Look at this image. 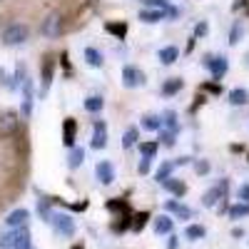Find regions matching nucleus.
Listing matches in <instances>:
<instances>
[{
  "label": "nucleus",
  "instance_id": "1",
  "mask_svg": "<svg viewBox=\"0 0 249 249\" xmlns=\"http://www.w3.org/2000/svg\"><path fill=\"white\" fill-rule=\"evenodd\" d=\"M28 37H30V28L25 23H10L0 33V43L5 48H20L28 43Z\"/></svg>",
  "mask_w": 249,
  "mask_h": 249
},
{
  "label": "nucleus",
  "instance_id": "2",
  "mask_svg": "<svg viewBox=\"0 0 249 249\" xmlns=\"http://www.w3.org/2000/svg\"><path fill=\"white\" fill-rule=\"evenodd\" d=\"M0 249H33L30 242V230L28 227H18L0 234Z\"/></svg>",
  "mask_w": 249,
  "mask_h": 249
},
{
  "label": "nucleus",
  "instance_id": "3",
  "mask_svg": "<svg viewBox=\"0 0 249 249\" xmlns=\"http://www.w3.org/2000/svg\"><path fill=\"white\" fill-rule=\"evenodd\" d=\"M62 30H65V15H62L60 10H50L43 20H40V35L48 37V40L60 37Z\"/></svg>",
  "mask_w": 249,
  "mask_h": 249
},
{
  "label": "nucleus",
  "instance_id": "4",
  "mask_svg": "<svg viewBox=\"0 0 249 249\" xmlns=\"http://www.w3.org/2000/svg\"><path fill=\"white\" fill-rule=\"evenodd\" d=\"M202 65H204L207 72L214 77V82H219L227 72H230V60H227L224 55H204Z\"/></svg>",
  "mask_w": 249,
  "mask_h": 249
},
{
  "label": "nucleus",
  "instance_id": "5",
  "mask_svg": "<svg viewBox=\"0 0 249 249\" xmlns=\"http://www.w3.org/2000/svg\"><path fill=\"white\" fill-rule=\"evenodd\" d=\"M144 82H147V77H144V72L135 65H124L122 68V85L127 88V90H137L142 88Z\"/></svg>",
  "mask_w": 249,
  "mask_h": 249
},
{
  "label": "nucleus",
  "instance_id": "6",
  "mask_svg": "<svg viewBox=\"0 0 249 249\" xmlns=\"http://www.w3.org/2000/svg\"><path fill=\"white\" fill-rule=\"evenodd\" d=\"M50 224L55 227V232L62 237H72L75 234V219L70 214H62V212H53Z\"/></svg>",
  "mask_w": 249,
  "mask_h": 249
},
{
  "label": "nucleus",
  "instance_id": "7",
  "mask_svg": "<svg viewBox=\"0 0 249 249\" xmlns=\"http://www.w3.org/2000/svg\"><path fill=\"white\" fill-rule=\"evenodd\" d=\"M20 127V115L13 110L0 112V137H13Z\"/></svg>",
  "mask_w": 249,
  "mask_h": 249
},
{
  "label": "nucleus",
  "instance_id": "8",
  "mask_svg": "<svg viewBox=\"0 0 249 249\" xmlns=\"http://www.w3.org/2000/svg\"><path fill=\"white\" fill-rule=\"evenodd\" d=\"M90 147H92V150H105V147H107V124H105V120H95Z\"/></svg>",
  "mask_w": 249,
  "mask_h": 249
},
{
  "label": "nucleus",
  "instance_id": "9",
  "mask_svg": "<svg viewBox=\"0 0 249 249\" xmlns=\"http://www.w3.org/2000/svg\"><path fill=\"white\" fill-rule=\"evenodd\" d=\"M227 195V179L224 182H219L217 187H212V190H207L204 195H202V204L207 207V210H214L217 207V202H222V197Z\"/></svg>",
  "mask_w": 249,
  "mask_h": 249
},
{
  "label": "nucleus",
  "instance_id": "10",
  "mask_svg": "<svg viewBox=\"0 0 249 249\" xmlns=\"http://www.w3.org/2000/svg\"><path fill=\"white\" fill-rule=\"evenodd\" d=\"M75 140H77V120L75 117H65V122H62V144H65L68 150H72Z\"/></svg>",
  "mask_w": 249,
  "mask_h": 249
},
{
  "label": "nucleus",
  "instance_id": "11",
  "mask_svg": "<svg viewBox=\"0 0 249 249\" xmlns=\"http://www.w3.org/2000/svg\"><path fill=\"white\" fill-rule=\"evenodd\" d=\"M95 177H97L100 184H112V182H115V167H112V162L100 160V162L95 164Z\"/></svg>",
  "mask_w": 249,
  "mask_h": 249
},
{
  "label": "nucleus",
  "instance_id": "12",
  "mask_svg": "<svg viewBox=\"0 0 249 249\" xmlns=\"http://www.w3.org/2000/svg\"><path fill=\"white\" fill-rule=\"evenodd\" d=\"M142 8H152V10H164L167 13V20H177L179 10L170 3V0H140Z\"/></svg>",
  "mask_w": 249,
  "mask_h": 249
},
{
  "label": "nucleus",
  "instance_id": "13",
  "mask_svg": "<svg viewBox=\"0 0 249 249\" xmlns=\"http://www.w3.org/2000/svg\"><path fill=\"white\" fill-rule=\"evenodd\" d=\"M28 219H30V212L25 210V207H18V210H13V212L5 217V227H8V230H18V227H28Z\"/></svg>",
  "mask_w": 249,
  "mask_h": 249
},
{
  "label": "nucleus",
  "instance_id": "14",
  "mask_svg": "<svg viewBox=\"0 0 249 249\" xmlns=\"http://www.w3.org/2000/svg\"><path fill=\"white\" fill-rule=\"evenodd\" d=\"M164 212H167V214H175L177 219H192V217H195V212H192L187 204H182L179 199H170V202H164Z\"/></svg>",
  "mask_w": 249,
  "mask_h": 249
},
{
  "label": "nucleus",
  "instance_id": "15",
  "mask_svg": "<svg viewBox=\"0 0 249 249\" xmlns=\"http://www.w3.org/2000/svg\"><path fill=\"white\" fill-rule=\"evenodd\" d=\"M152 230H155V234H160V237L172 234V230H175V219H172L167 212H162L160 217L152 219Z\"/></svg>",
  "mask_w": 249,
  "mask_h": 249
},
{
  "label": "nucleus",
  "instance_id": "16",
  "mask_svg": "<svg viewBox=\"0 0 249 249\" xmlns=\"http://www.w3.org/2000/svg\"><path fill=\"white\" fill-rule=\"evenodd\" d=\"M137 18H140V23H144V25H157V23H162V20H167V13L164 10H152V8H142Z\"/></svg>",
  "mask_w": 249,
  "mask_h": 249
},
{
  "label": "nucleus",
  "instance_id": "17",
  "mask_svg": "<svg viewBox=\"0 0 249 249\" xmlns=\"http://www.w3.org/2000/svg\"><path fill=\"white\" fill-rule=\"evenodd\" d=\"M140 127L144 132H160L164 124H162V115H155V112H147L140 117Z\"/></svg>",
  "mask_w": 249,
  "mask_h": 249
},
{
  "label": "nucleus",
  "instance_id": "18",
  "mask_svg": "<svg viewBox=\"0 0 249 249\" xmlns=\"http://www.w3.org/2000/svg\"><path fill=\"white\" fill-rule=\"evenodd\" d=\"M160 187H164V190H167L175 199H179V197H184L187 195V184L182 182V179H177V177H170V179H164Z\"/></svg>",
  "mask_w": 249,
  "mask_h": 249
},
{
  "label": "nucleus",
  "instance_id": "19",
  "mask_svg": "<svg viewBox=\"0 0 249 249\" xmlns=\"http://www.w3.org/2000/svg\"><path fill=\"white\" fill-rule=\"evenodd\" d=\"M53 75H55V60H53V57H45V62H43V70H40V80H43V95L50 90Z\"/></svg>",
  "mask_w": 249,
  "mask_h": 249
},
{
  "label": "nucleus",
  "instance_id": "20",
  "mask_svg": "<svg viewBox=\"0 0 249 249\" xmlns=\"http://www.w3.org/2000/svg\"><path fill=\"white\" fill-rule=\"evenodd\" d=\"M82 107H85V112H90V115H97V112L105 110V97L102 95H90V97H85Z\"/></svg>",
  "mask_w": 249,
  "mask_h": 249
},
{
  "label": "nucleus",
  "instance_id": "21",
  "mask_svg": "<svg viewBox=\"0 0 249 249\" xmlns=\"http://www.w3.org/2000/svg\"><path fill=\"white\" fill-rule=\"evenodd\" d=\"M157 57H160L162 65H175V62L179 60V48H175V45H164V48L157 53Z\"/></svg>",
  "mask_w": 249,
  "mask_h": 249
},
{
  "label": "nucleus",
  "instance_id": "22",
  "mask_svg": "<svg viewBox=\"0 0 249 249\" xmlns=\"http://www.w3.org/2000/svg\"><path fill=\"white\" fill-rule=\"evenodd\" d=\"M182 88H184V80L182 77H170V80L162 82V95L164 97H175Z\"/></svg>",
  "mask_w": 249,
  "mask_h": 249
},
{
  "label": "nucleus",
  "instance_id": "23",
  "mask_svg": "<svg viewBox=\"0 0 249 249\" xmlns=\"http://www.w3.org/2000/svg\"><path fill=\"white\" fill-rule=\"evenodd\" d=\"M175 170H177V162H175V160L162 162V164H160V170L155 172V182H157V184H162L164 179H170V177H172V172H175Z\"/></svg>",
  "mask_w": 249,
  "mask_h": 249
},
{
  "label": "nucleus",
  "instance_id": "24",
  "mask_svg": "<svg viewBox=\"0 0 249 249\" xmlns=\"http://www.w3.org/2000/svg\"><path fill=\"white\" fill-rule=\"evenodd\" d=\"M33 112V82L25 77L23 82V117H30Z\"/></svg>",
  "mask_w": 249,
  "mask_h": 249
},
{
  "label": "nucleus",
  "instance_id": "25",
  "mask_svg": "<svg viewBox=\"0 0 249 249\" xmlns=\"http://www.w3.org/2000/svg\"><path fill=\"white\" fill-rule=\"evenodd\" d=\"M105 33L115 35L117 40H124V35H127V23H124V20H110V23H105Z\"/></svg>",
  "mask_w": 249,
  "mask_h": 249
},
{
  "label": "nucleus",
  "instance_id": "26",
  "mask_svg": "<svg viewBox=\"0 0 249 249\" xmlns=\"http://www.w3.org/2000/svg\"><path fill=\"white\" fill-rule=\"evenodd\" d=\"M227 100H230L232 107H242V105H247V102H249V92L244 88H234V90H230Z\"/></svg>",
  "mask_w": 249,
  "mask_h": 249
},
{
  "label": "nucleus",
  "instance_id": "27",
  "mask_svg": "<svg viewBox=\"0 0 249 249\" xmlns=\"http://www.w3.org/2000/svg\"><path fill=\"white\" fill-rule=\"evenodd\" d=\"M135 144H140V127H127L122 135V150H132Z\"/></svg>",
  "mask_w": 249,
  "mask_h": 249
},
{
  "label": "nucleus",
  "instance_id": "28",
  "mask_svg": "<svg viewBox=\"0 0 249 249\" xmlns=\"http://www.w3.org/2000/svg\"><path fill=\"white\" fill-rule=\"evenodd\" d=\"M162 124H164V130H170V132H177L179 130V117L175 110H164L162 112Z\"/></svg>",
  "mask_w": 249,
  "mask_h": 249
},
{
  "label": "nucleus",
  "instance_id": "29",
  "mask_svg": "<svg viewBox=\"0 0 249 249\" xmlns=\"http://www.w3.org/2000/svg\"><path fill=\"white\" fill-rule=\"evenodd\" d=\"M82 57H85V62L90 68H102V53L97 48H85L82 50Z\"/></svg>",
  "mask_w": 249,
  "mask_h": 249
},
{
  "label": "nucleus",
  "instance_id": "30",
  "mask_svg": "<svg viewBox=\"0 0 249 249\" xmlns=\"http://www.w3.org/2000/svg\"><path fill=\"white\" fill-rule=\"evenodd\" d=\"M105 207H107L112 214H117V217H120V214H130V204L124 202V199H107Z\"/></svg>",
  "mask_w": 249,
  "mask_h": 249
},
{
  "label": "nucleus",
  "instance_id": "31",
  "mask_svg": "<svg viewBox=\"0 0 249 249\" xmlns=\"http://www.w3.org/2000/svg\"><path fill=\"white\" fill-rule=\"evenodd\" d=\"M227 214H230V219H234V222H237V219L249 217V202H237V204H232Z\"/></svg>",
  "mask_w": 249,
  "mask_h": 249
},
{
  "label": "nucleus",
  "instance_id": "32",
  "mask_svg": "<svg viewBox=\"0 0 249 249\" xmlns=\"http://www.w3.org/2000/svg\"><path fill=\"white\" fill-rule=\"evenodd\" d=\"M184 237L190 239V242H199L207 237V230L202 224H187V230H184Z\"/></svg>",
  "mask_w": 249,
  "mask_h": 249
},
{
  "label": "nucleus",
  "instance_id": "33",
  "mask_svg": "<svg viewBox=\"0 0 249 249\" xmlns=\"http://www.w3.org/2000/svg\"><path fill=\"white\" fill-rule=\"evenodd\" d=\"M140 152H142V157H152L155 160V155H157V150H160V142H155V140H140Z\"/></svg>",
  "mask_w": 249,
  "mask_h": 249
},
{
  "label": "nucleus",
  "instance_id": "34",
  "mask_svg": "<svg viewBox=\"0 0 249 249\" xmlns=\"http://www.w3.org/2000/svg\"><path fill=\"white\" fill-rule=\"evenodd\" d=\"M127 230H132V217H130V214H120V217L112 222V232H115V234H122V232H127Z\"/></svg>",
  "mask_w": 249,
  "mask_h": 249
},
{
  "label": "nucleus",
  "instance_id": "35",
  "mask_svg": "<svg viewBox=\"0 0 249 249\" xmlns=\"http://www.w3.org/2000/svg\"><path fill=\"white\" fill-rule=\"evenodd\" d=\"M242 35H244V20H234L232 30H230V45H239Z\"/></svg>",
  "mask_w": 249,
  "mask_h": 249
},
{
  "label": "nucleus",
  "instance_id": "36",
  "mask_svg": "<svg viewBox=\"0 0 249 249\" xmlns=\"http://www.w3.org/2000/svg\"><path fill=\"white\" fill-rule=\"evenodd\" d=\"M82 160H85V150H82V147H72L70 155H68V167L70 170H77L80 164H82Z\"/></svg>",
  "mask_w": 249,
  "mask_h": 249
},
{
  "label": "nucleus",
  "instance_id": "37",
  "mask_svg": "<svg viewBox=\"0 0 249 249\" xmlns=\"http://www.w3.org/2000/svg\"><path fill=\"white\" fill-rule=\"evenodd\" d=\"M150 219H152L150 212H137V214L132 217V232H142V230H144V224H147Z\"/></svg>",
  "mask_w": 249,
  "mask_h": 249
},
{
  "label": "nucleus",
  "instance_id": "38",
  "mask_svg": "<svg viewBox=\"0 0 249 249\" xmlns=\"http://www.w3.org/2000/svg\"><path fill=\"white\" fill-rule=\"evenodd\" d=\"M160 144H164V147H175L177 144V132H170V130H160Z\"/></svg>",
  "mask_w": 249,
  "mask_h": 249
},
{
  "label": "nucleus",
  "instance_id": "39",
  "mask_svg": "<svg viewBox=\"0 0 249 249\" xmlns=\"http://www.w3.org/2000/svg\"><path fill=\"white\" fill-rule=\"evenodd\" d=\"M150 170H152V157H142L137 164V175H150Z\"/></svg>",
  "mask_w": 249,
  "mask_h": 249
},
{
  "label": "nucleus",
  "instance_id": "40",
  "mask_svg": "<svg viewBox=\"0 0 249 249\" xmlns=\"http://www.w3.org/2000/svg\"><path fill=\"white\" fill-rule=\"evenodd\" d=\"M207 33H210V23H207V20H199V23L195 25V37H204Z\"/></svg>",
  "mask_w": 249,
  "mask_h": 249
},
{
  "label": "nucleus",
  "instance_id": "41",
  "mask_svg": "<svg viewBox=\"0 0 249 249\" xmlns=\"http://www.w3.org/2000/svg\"><path fill=\"white\" fill-rule=\"evenodd\" d=\"M195 172L197 175H207L210 172V162L207 160H195Z\"/></svg>",
  "mask_w": 249,
  "mask_h": 249
},
{
  "label": "nucleus",
  "instance_id": "42",
  "mask_svg": "<svg viewBox=\"0 0 249 249\" xmlns=\"http://www.w3.org/2000/svg\"><path fill=\"white\" fill-rule=\"evenodd\" d=\"M237 199H239V202H249V184H239V190H237Z\"/></svg>",
  "mask_w": 249,
  "mask_h": 249
},
{
  "label": "nucleus",
  "instance_id": "43",
  "mask_svg": "<svg viewBox=\"0 0 249 249\" xmlns=\"http://www.w3.org/2000/svg\"><path fill=\"white\" fill-rule=\"evenodd\" d=\"M242 8H244V10L249 8V0H234V5H232V10L237 13V10H242Z\"/></svg>",
  "mask_w": 249,
  "mask_h": 249
},
{
  "label": "nucleus",
  "instance_id": "44",
  "mask_svg": "<svg viewBox=\"0 0 249 249\" xmlns=\"http://www.w3.org/2000/svg\"><path fill=\"white\" fill-rule=\"evenodd\" d=\"M167 239H170V242H167V249H177V244H179L177 239H179V237H177V234H167Z\"/></svg>",
  "mask_w": 249,
  "mask_h": 249
},
{
  "label": "nucleus",
  "instance_id": "45",
  "mask_svg": "<svg viewBox=\"0 0 249 249\" xmlns=\"http://www.w3.org/2000/svg\"><path fill=\"white\" fill-rule=\"evenodd\" d=\"M202 90H204V92H214V95H217V92H219V85H217V82H214V85H202Z\"/></svg>",
  "mask_w": 249,
  "mask_h": 249
},
{
  "label": "nucleus",
  "instance_id": "46",
  "mask_svg": "<svg viewBox=\"0 0 249 249\" xmlns=\"http://www.w3.org/2000/svg\"><path fill=\"white\" fill-rule=\"evenodd\" d=\"M72 249H82V247H72Z\"/></svg>",
  "mask_w": 249,
  "mask_h": 249
}]
</instances>
